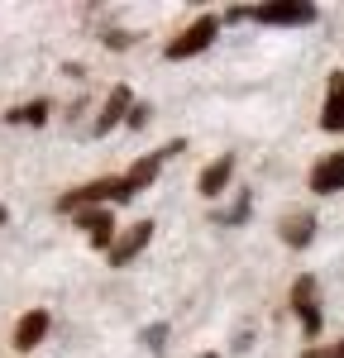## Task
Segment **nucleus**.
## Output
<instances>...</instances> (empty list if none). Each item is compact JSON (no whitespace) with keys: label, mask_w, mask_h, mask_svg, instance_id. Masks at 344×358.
Wrapping results in <instances>:
<instances>
[{"label":"nucleus","mask_w":344,"mask_h":358,"mask_svg":"<svg viewBox=\"0 0 344 358\" xmlns=\"http://www.w3.org/2000/svg\"><path fill=\"white\" fill-rule=\"evenodd\" d=\"M148 239H153V220H139V224H129L120 239H115V248H110V263L115 268H129L134 258H139L143 248H148Z\"/></svg>","instance_id":"39448f33"},{"label":"nucleus","mask_w":344,"mask_h":358,"mask_svg":"<svg viewBox=\"0 0 344 358\" xmlns=\"http://www.w3.org/2000/svg\"><path fill=\"white\" fill-rule=\"evenodd\" d=\"M254 24H315V5L311 0H268V5H254L249 10Z\"/></svg>","instance_id":"f03ea898"},{"label":"nucleus","mask_w":344,"mask_h":358,"mask_svg":"<svg viewBox=\"0 0 344 358\" xmlns=\"http://www.w3.org/2000/svg\"><path fill=\"white\" fill-rule=\"evenodd\" d=\"M301 358H335V349H330V344H320V349H306Z\"/></svg>","instance_id":"f3484780"},{"label":"nucleus","mask_w":344,"mask_h":358,"mask_svg":"<svg viewBox=\"0 0 344 358\" xmlns=\"http://www.w3.org/2000/svg\"><path fill=\"white\" fill-rule=\"evenodd\" d=\"M311 234H315V215H292V220L282 224V239L292 248H306V244H311Z\"/></svg>","instance_id":"f8f14e48"},{"label":"nucleus","mask_w":344,"mask_h":358,"mask_svg":"<svg viewBox=\"0 0 344 358\" xmlns=\"http://www.w3.org/2000/svg\"><path fill=\"white\" fill-rule=\"evenodd\" d=\"M201 358H220V354H201Z\"/></svg>","instance_id":"aec40b11"},{"label":"nucleus","mask_w":344,"mask_h":358,"mask_svg":"<svg viewBox=\"0 0 344 358\" xmlns=\"http://www.w3.org/2000/svg\"><path fill=\"white\" fill-rule=\"evenodd\" d=\"M215 34H220V20H215V15H201V20H192V24L172 38L163 53H168L172 62H177V57H196V53H206V48L215 43Z\"/></svg>","instance_id":"f257e3e1"},{"label":"nucleus","mask_w":344,"mask_h":358,"mask_svg":"<svg viewBox=\"0 0 344 358\" xmlns=\"http://www.w3.org/2000/svg\"><path fill=\"white\" fill-rule=\"evenodd\" d=\"M48 334V310H29L24 320L15 325V349L29 354V349H38V339Z\"/></svg>","instance_id":"9d476101"},{"label":"nucleus","mask_w":344,"mask_h":358,"mask_svg":"<svg viewBox=\"0 0 344 358\" xmlns=\"http://www.w3.org/2000/svg\"><path fill=\"white\" fill-rule=\"evenodd\" d=\"M335 358H344V339H340V344H335Z\"/></svg>","instance_id":"a211bd4d"},{"label":"nucleus","mask_w":344,"mask_h":358,"mask_svg":"<svg viewBox=\"0 0 344 358\" xmlns=\"http://www.w3.org/2000/svg\"><path fill=\"white\" fill-rule=\"evenodd\" d=\"M124 124H134V129H143V124H148V106H134V110H129V120H124Z\"/></svg>","instance_id":"dca6fc26"},{"label":"nucleus","mask_w":344,"mask_h":358,"mask_svg":"<svg viewBox=\"0 0 344 358\" xmlns=\"http://www.w3.org/2000/svg\"><path fill=\"white\" fill-rule=\"evenodd\" d=\"M311 192L315 196H330V192H344V153H330L311 167Z\"/></svg>","instance_id":"1a4fd4ad"},{"label":"nucleus","mask_w":344,"mask_h":358,"mask_svg":"<svg viewBox=\"0 0 344 358\" xmlns=\"http://www.w3.org/2000/svg\"><path fill=\"white\" fill-rule=\"evenodd\" d=\"M0 224H5V206H0Z\"/></svg>","instance_id":"6ab92c4d"},{"label":"nucleus","mask_w":344,"mask_h":358,"mask_svg":"<svg viewBox=\"0 0 344 358\" xmlns=\"http://www.w3.org/2000/svg\"><path fill=\"white\" fill-rule=\"evenodd\" d=\"M77 224L86 229V239L96 248H115V220L106 206H91V210H77Z\"/></svg>","instance_id":"0eeeda50"},{"label":"nucleus","mask_w":344,"mask_h":358,"mask_svg":"<svg viewBox=\"0 0 344 358\" xmlns=\"http://www.w3.org/2000/svg\"><path fill=\"white\" fill-rule=\"evenodd\" d=\"M163 339H168V325H148V330H143V344H148L153 354L163 349Z\"/></svg>","instance_id":"2eb2a0df"},{"label":"nucleus","mask_w":344,"mask_h":358,"mask_svg":"<svg viewBox=\"0 0 344 358\" xmlns=\"http://www.w3.org/2000/svg\"><path fill=\"white\" fill-rule=\"evenodd\" d=\"M249 201H254V196L239 192V201H234L229 210H215V224H244V220H249Z\"/></svg>","instance_id":"4468645a"},{"label":"nucleus","mask_w":344,"mask_h":358,"mask_svg":"<svg viewBox=\"0 0 344 358\" xmlns=\"http://www.w3.org/2000/svg\"><path fill=\"white\" fill-rule=\"evenodd\" d=\"M10 124H43L48 120V101H34V106H15V110L5 115Z\"/></svg>","instance_id":"ddd939ff"},{"label":"nucleus","mask_w":344,"mask_h":358,"mask_svg":"<svg viewBox=\"0 0 344 358\" xmlns=\"http://www.w3.org/2000/svg\"><path fill=\"white\" fill-rule=\"evenodd\" d=\"M292 310L301 315V330L311 334H320V301H315V277H296L292 282Z\"/></svg>","instance_id":"7ed1b4c3"},{"label":"nucleus","mask_w":344,"mask_h":358,"mask_svg":"<svg viewBox=\"0 0 344 358\" xmlns=\"http://www.w3.org/2000/svg\"><path fill=\"white\" fill-rule=\"evenodd\" d=\"M129 110H134V91L129 86H115L110 96H106V106H101V115H96V134H106L120 120H129Z\"/></svg>","instance_id":"6e6552de"},{"label":"nucleus","mask_w":344,"mask_h":358,"mask_svg":"<svg viewBox=\"0 0 344 358\" xmlns=\"http://www.w3.org/2000/svg\"><path fill=\"white\" fill-rule=\"evenodd\" d=\"M158 167H163V148H158V153H148V158H139V163H134L129 172H124V177H120V192H115V201H134L143 187H153Z\"/></svg>","instance_id":"20e7f679"},{"label":"nucleus","mask_w":344,"mask_h":358,"mask_svg":"<svg viewBox=\"0 0 344 358\" xmlns=\"http://www.w3.org/2000/svg\"><path fill=\"white\" fill-rule=\"evenodd\" d=\"M320 129H330V134H344V72H330V82H325Z\"/></svg>","instance_id":"423d86ee"},{"label":"nucleus","mask_w":344,"mask_h":358,"mask_svg":"<svg viewBox=\"0 0 344 358\" xmlns=\"http://www.w3.org/2000/svg\"><path fill=\"white\" fill-rule=\"evenodd\" d=\"M229 172H234V158H229V153H220L215 163L201 172L196 192H201V196H220V192H225V182H229Z\"/></svg>","instance_id":"9b49d317"}]
</instances>
